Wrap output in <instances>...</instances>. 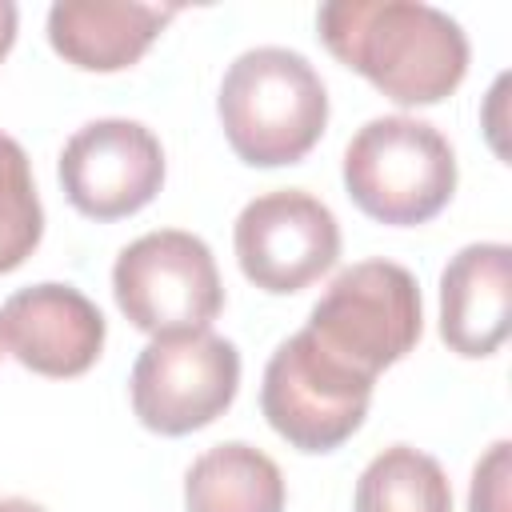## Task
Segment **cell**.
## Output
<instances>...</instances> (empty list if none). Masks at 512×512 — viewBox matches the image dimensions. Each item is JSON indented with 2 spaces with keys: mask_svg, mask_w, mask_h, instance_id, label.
<instances>
[{
  "mask_svg": "<svg viewBox=\"0 0 512 512\" xmlns=\"http://www.w3.org/2000/svg\"><path fill=\"white\" fill-rule=\"evenodd\" d=\"M316 28L344 68L404 108L440 104L468 72L464 28L420 0H328Z\"/></svg>",
  "mask_w": 512,
  "mask_h": 512,
  "instance_id": "6da1fadb",
  "label": "cell"
},
{
  "mask_svg": "<svg viewBox=\"0 0 512 512\" xmlns=\"http://www.w3.org/2000/svg\"><path fill=\"white\" fill-rule=\"evenodd\" d=\"M216 112L232 152L252 168L304 160L328 124V92L320 72L292 48L240 52L216 96Z\"/></svg>",
  "mask_w": 512,
  "mask_h": 512,
  "instance_id": "7a4b0ae2",
  "label": "cell"
},
{
  "mask_svg": "<svg viewBox=\"0 0 512 512\" xmlns=\"http://www.w3.org/2000/svg\"><path fill=\"white\" fill-rule=\"evenodd\" d=\"M344 188L380 224H428L456 192V152L428 120L376 116L344 148Z\"/></svg>",
  "mask_w": 512,
  "mask_h": 512,
  "instance_id": "3957f363",
  "label": "cell"
},
{
  "mask_svg": "<svg viewBox=\"0 0 512 512\" xmlns=\"http://www.w3.org/2000/svg\"><path fill=\"white\" fill-rule=\"evenodd\" d=\"M304 332L352 372L376 380L404 360L424 332L420 284L396 260H360L312 304Z\"/></svg>",
  "mask_w": 512,
  "mask_h": 512,
  "instance_id": "277c9868",
  "label": "cell"
},
{
  "mask_svg": "<svg viewBox=\"0 0 512 512\" xmlns=\"http://www.w3.org/2000/svg\"><path fill=\"white\" fill-rule=\"evenodd\" d=\"M372 384L376 380L352 372L300 328L268 356L260 408L276 436L300 452L320 456L340 448L364 424Z\"/></svg>",
  "mask_w": 512,
  "mask_h": 512,
  "instance_id": "5b68a950",
  "label": "cell"
},
{
  "mask_svg": "<svg viewBox=\"0 0 512 512\" xmlns=\"http://www.w3.org/2000/svg\"><path fill=\"white\" fill-rule=\"evenodd\" d=\"M112 292L132 328L148 336L200 332L224 308L212 248L180 228L144 232L120 248L112 264Z\"/></svg>",
  "mask_w": 512,
  "mask_h": 512,
  "instance_id": "8992f818",
  "label": "cell"
},
{
  "mask_svg": "<svg viewBox=\"0 0 512 512\" xmlns=\"http://www.w3.org/2000/svg\"><path fill=\"white\" fill-rule=\"evenodd\" d=\"M240 388V352L212 328L152 336L132 364V412L148 432L188 436L228 412Z\"/></svg>",
  "mask_w": 512,
  "mask_h": 512,
  "instance_id": "52a82bcc",
  "label": "cell"
},
{
  "mask_svg": "<svg viewBox=\"0 0 512 512\" xmlns=\"http://www.w3.org/2000/svg\"><path fill=\"white\" fill-rule=\"evenodd\" d=\"M232 244L240 272L256 288L272 296H292L336 264L340 224L332 208L316 196L300 188H280L240 208Z\"/></svg>",
  "mask_w": 512,
  "mask_h": 512,
  "instance_id": "ba28073f",
  "label": "cell"
},
{
  "mask_svg": "<svg viewBox=\"0 0 512 512\" xmlns=\"http://www.w3.org/2000/svg\"><path fill=\"white\" fill-rule=\"evenodd\" d=\"M68 204L88 220H124L152 204L164 184V148L140 120H92L60 152Z\"/></svg>",
  "mask_w": 512,
  "mask_h": 512,
  "instance_id": "9c48e42d",
  "label": "cell"
},
{
  "mask_svg": "<svg viewBox=\"0 0 512 512\" xmlns=\"http://www.w3.org/2000/svg\"><path fill=\"white\" fill-rule=\"evenodd\" d=\"M104 312L72 284H32L4 300L0 344L36 376H84L104 352Z\"/></svg>",
  "mask_w": 512,
  "mask_h": 512,
  "instance_id": "30bf717a",
  "label": "cell"
},
{
  "mask_svg": "<svg viewBox=\"0 0 512 512\" xmlns=\"http://www.w3.org/2000/svg\"><path fill=\"white\" fill-rule=\"evenodd\" d=\"M512 328V248L500 240L460 248L440 272V340L464 356H492Z\"/></svg>",
  "mask_w": 512,
  "mask_h": 512,
  "instance_id": "8fae6325",
  "label": "cell"
},
{
  "mask_svg": "<svg viewBox=\"0 0 512 512\" xmlns=\"http://www.w3.org/2000/svg\"><path fill=\"white\" fill-rule=\"evenodd\" d=\"M176 16L172 4L136 0H56L48 8V44L72 68L120 72L132 68Z\"/></svg>",
  "mask_w": 512,
  "mask_h": 512,
  "instance_id": "7c38bea8",
  "label": "cell"
},
{
  "mask_svg": "<svg viewBox=\"0 0 512 512\" xmlns=\"http://www.w3.org/2000/svg\"><path fill=\"white\" fill-rule=\"evenodd\" d=\"M188 512H284V476L276 460L244 440L216 444L184 472Z\"/></svg>",
  "mask_w": 512,
  "mask_h": 512,
  "instance_id": "4fadbf2b",
  "label": "cell"
},
{
  "mask_svg": "<svg viewBox=\"0 0 512 512\" xmlns=\"http://www.w3.org/2000/svg\"><path fill=\"white\" fill-rule=\"evenodd\" d=\"M352 512H452V484L428 452L392 444L360 472Z\"/></svg>",
  "mask_w": 512,
  "mask_h": 512,
  "instance_id": "5bb4252c",
  "label": "cell"
},
{
  "mask_svg": "<svg viewBox=\"0 0 512 512\" xmlns=\"http://www.w3.org/2000/svg\"><path fill=\"white\" fill-rule=\"evenodd\" d=\"M44 236V208L20 140L0 132V276L20 268Z\"/></svg>",
  "mask_w": 512,
  "mask_h": 512,
  "instance_id": "9a60e30c",
  "label": "cell"
},
{
  "mask_svg": "<svg viewBox=\"0 0 512 512\" xmlns=\"http://www.w3.org/2000/svg\"><path fill=\"white\" fill-rule=\"evenodd\" d=\"M508 484H512V444L508 440H496L476 472H472V488H468V512H508L512 500H508Z\"/></svg>",
  "mask_w": 512,
  "mask_h": 512,
  "instance_id": "2e32d148",
  "label": "cell"
},
{
  "mask_svg": "<svg viewBox=\"0 0 512 512\" xmlns=\"http://www.w3.org/2000/svg\"><path fill=\"white\" fill-rule=\"evenodd\" d=\"M12 44H16V4L0 0V60L8 56Z\"/></svg>",
  "mask_w": 512,
  "mask_h": 512,
  "instance_id": "e0dca14e",
  "label": "cell"
},
{
  "mask_svg": "<svg viewBox=\"0 0 512 512\" xmlns=\"http://www.w3.org/2000/svg\"><path fill=\"white\" fill-rule=\"evenodd\" d=\"M0 512H44V508L32 504V500H20V496H4L0 500Z\"/></svg>",
  "mask_w": 512,
  "mask_h": 512,
  "instance_id": "ac0fdd59",
  "label": "cell"
},
{
  "mask_svg": "<svg viewBox=\"0 0 512 512\" xmlns=\"http://www.w3.org/2000/svg\"><path fill=\"white\" fill-rule=\"evenodd\" d=\"M0 348H4V344H0Z\"/></svg>",
  "mask_w": 512,
  "mask_h": 512,
  "instance_id": "d6986e66",
  "label": "cell"
}]
</instances>
